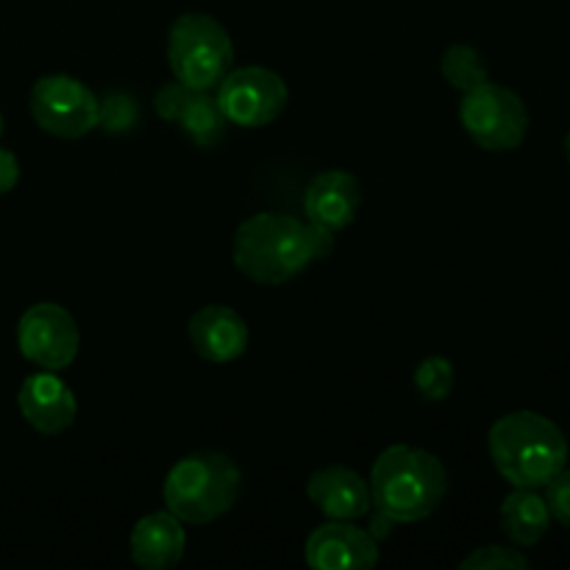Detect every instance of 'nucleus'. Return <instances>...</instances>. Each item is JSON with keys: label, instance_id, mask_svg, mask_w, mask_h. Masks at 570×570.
Masks as SVG:
<instances>
[{"label": "nucleus", "instance_id": "f257e3e1", "mask_svg": "<svg viewBox=\"0 0 570 570\" xmlns=\"http://www.w3.org/2000/svg\"><path fill=\"white\" fill-rule=\"evenodd\" d=\"M334 248V234L321 232L309 220L259 212L243 220L232 239L234 267L254 284L278 287L326 259Z\"/></svg>", "mask_w": 570, "mask_h": 570}, {"label": "nucleus", "instance_id": "f03ea898", "mask_svg": "<svg viewBox=\"0 0 570 570\" xmlns=\"http://www.w3.org/2000/svg\"><path fill=\"white\" fill-rule=\"evenodd\" d=\"M490 460L512 488L543 490L568 465L566 432L551 417L532 410L507 412L490 426Z\"/></svg>", "mask_w": 570, "mask_h": 570}, {"label": "nucleus", "instance_id": "7ed1b4c3", "mask_svg": "<svg viewBox=\"0 0 570 570\" xmlns=\"http://www.w3.org/2000/svg\"><path fill=\"white\" fill-rule=\"evenodd\" d=\"M371 499L393 523H417L432 515L449 493L445 465L426 449L390 445L371 468Z\"/></svg>", "mask_w": 570, "mask_h": 570}, {"label": "nucleus", "instance_id": "20e7f679", "mask_svg": "<svg viewBox=\"0 0 570 570\" xmlns=\"http://www.w3.org/2000/svg\"><path fill=\"white\" fill-rule=\"evenodd\" d=\"M243 471L237 462L217 451L187 454L167 471L161 499L167 512L189 527H206L226 515L239 499Z\"/></svg>", "mask_w": 570, "mask_h": 570}, {"label": "nucleus", "instance_id": "39448f33", "mask_svg": "<svg viewBox=\"0 0 570 570\" xmlns=\"http://www.w3.org/2000/svg\"><path fill=\"white\" fill-rule=\"evenodd\" d=\"M167 65L176 81L195 92H212L232 70L234 42L215 17L187 11L167 31Z\"/></svg>", "mask_w": 570, "mask_h": 570}, {"label": "nucleus", "instance_id": "423d86ee", "mask_svg": "<svg viewBox=\"0 0 570 570\" xmlns=\"http://www.w3.org/2000/svg\"><path fill=\"white\" fill-rule=\"evenodd\" d=\"M460 122L468 137L490 154L518 150L529 134V111L521 95L493 81L462 95Z\"/></svg>", "mask_w": 570, "mask_h": 570}, {"label": "nucleus", "instance_id": "0eeeda50", "mask_svg": "<svg viewBox=\"0 0 570 570\" xmlns=\"http://www.w3.org/2000/svg\"><path fill=\"white\" fill-rule=\"evenodd\" d=\"M31 117L42 131L59 139H81L98 128V95L78 78L53 72L31 87Z\"/></svg>", "mask_w": 570, "mask_h": 570}, {"label": "nucleus", "instance_id": "6e6552de", "mask_svg": "<svg viewBox=\"0 0 570 570\" xmlns=\"http://www.w3.org/2000/svg\"><path fill=\"white\" fill-rule=\"evenodd\" d=\"M215 98L232 126L265 128L287 109L289 89L271 67L248 65L228 70V76L217 83Z\"/></svg>", "mask_w": 570, "mask_h": 570}, {"label": "nucleus", "instance_id": "1a4fd4ad", "mask_svg": "<svg viewBox=\"0 0 570 570\" xmlns=\"http://www.w3.org/2000/svg\"><path fill=\"white\" fill-rule=\"evenodd\" d=\"M17 348L39 371H65L81 348L76 317L61 304H33L17 323Z\"/></svg>", "mask_w": 570, "mask_h": 570}, {"label": "nucleus", "instance_id": "9d476101", "mask_svg": "<svg viewBox=\"0 0 570 570\" xmlns=\"http://www.w3.org/2000/svg\"><path fill=\"white\" fill-rule=\"evenodd\" d=\"M379 562V540L354 521H326L306 538V566L315 570H367Z\"/></svg>", "mask_w": 570, "mask_h": 570}, {"label": "nucleus", "instance_id": "9b49d317", "mask_svg": "<svg viewBox=\"0 0 570 570\" xmlns=\"http://www.w3.org/2000/svg\"><path fill=\"white\" fill-rule=\"evenodd\" d=\"M17 406H20V415L26 417L28 426L33 432L45 434V438H56V434L67 432L78 415L76 393L53 371L31 373L20 384Z\"/></svg>", "mask_w": 570, "mask_h": 570}, {"label": "nucleus", "instance_id": "f8f14e48", "mask_svg": "<svg viewBox=\"0 0 570 570\" xmlns=\"http://www.w3.org/2000/svg\"><path fill=\"white\" fill-rule=\"evenodd\" d=\"M362 204V187L348 170H323L304 193V215L315 228L337 234L354 223Z\"/></svg>", "mask_w": 570, "mask_h": 570}, {"label": "nucleus", "instance_id": "ddd939ff", "mask_svg": "<svg viewBox=\"0 0 570 570\" xmlns=\"http://www.w3.org/2000/svg\"><path fill=\"white\" fill-rule=\"evenodd\" d=\"M187 334L195 354L206 362H215V365L239 360L250 340L245 317L223 304H206L204 309L195 312L189 317Z\"/></svg>", "mask_w": 570, "mask_h": 570}, {"label": "nucleus", "instance_id": "4468645a", "mask_svg": "<svg viewBox=\"0 0 570 570\" xmlns=\"http://www.w3.org/2000/svg\"><path fill=\"white\" fill-rule=\"evenodd\" d=\"M306 495L328 521H356L373 507L367 479L345 465H328L312 473Z\"/></svg>", "mask_w": 570, "mask_h": 570}, {"label": "nucleus", "instance_id": "2eb2a0df", "mask_svg": "<svg viewBox=\"0 0 570 570\" xmlns=\"http://www.w3.org/2000/svg\"><path fill=\"white\" fill-rule=\"evenodd\" d=\"M187 549L184 523L173 512H150L139 518L128 538L131 560L145 570H170L181 562Z\"/></svg>", "mask_w": 570, "mask_h": 570}, {"label": "nucleus", "instance_id": "dca6fc26", "mask_svg": "<svg viewBox=\"0 0 570 570\" xmlns=\"http://www.w3.org/2000/svg\"><path fill=\"white\" fill-rule=\"evenodd\" d=\"M551 521H554V518H551L546 495H540V490L515 488L504 501H501V532H504L507 540H510L512 546H518V549H532V546H538L540 540L549 534Z\"/></svg>", "mask_w": 570, "mask_h": 570}, {"label": "nucleus", "instance_id": "f3484780", "mask_svg": "<svg viewBox=\"0 0 570 570\" xmlns=\"http://www.w3.org/2000/svg\"><path fill=\"white\" fill-rule=\"evenodd\" d=\"M178 126L181 131L193 139L198 148H215L223 137H226V115L217 106V98L209 92H198L189 106L184 109V115L178 117Z\"/></svg>", "mask_w": 570, "mask_h": 570}, {"label": "nucleus", "instance_id": "a211bd4d", "mask_svg": "<svg viewBox=\"0 0 570 570\" xmlns=\"http://www.w3.org/2000/svg\"><path fill=\"white\" fill-rule=\"evenodd\" d=\"M440 72H443L445 81L456 89V92H471V89L482 87L484 81H490V70L484 56L479 53L473 45H451L449 50L440 59Z\"/></svg>", "mask_w": 570, "mask_h": 570}, {"label": "nucleus", "instance_id": "6ab92c4d", "mask_svg": "<svg viewBox=\"0 0 570 570\" xmlns=\"http://www.w3.org/2000/svg\"><path fill=\"white\" fill-rule=\"evenodd\" d=\"M139 122V104L122 89H109L98 98V128L106 134H128Z\"/></svg>", "mask_w": 570, "mask_h": 570}, {"label": "nucleus", "instance_id": "aec40b11", "mask_svg": "<svg viewBox=\"0 0 570 570\" xmlns=\"http://www.w3.org/2000/svg\"><path fill=\"white\" fill-rule=\"evenodd\" d=\"M412 382H415V390L421 393V399L445 401L456 382L454 365H451V360H445V356H429V360H423L421 365L415 367Z\"/></svg>", "mask_w": 570, "mask_h": 570}, {"label": "nucleus", "instance_id": "412c9836", "mask_svg": "<svg viewBox=\"0 0 570 570\" xmlns=\"http://www.w3.org/2000/svg\"><path fill=\"white\" fill-rule=\"evenodd\" d=\"M529 562L521 549H510V546H482V549L471 551L465 560L460 562L462 570H527Z\"/></svg>", "mask_w": 570, "mask_h": 570}, {"label": "nucleus", "instance_id": "4be33fe9", "mask_svg": "<svg viewBox=\"0 0 570 570\" xmlns=\"http://www.w3.org/2000/svg\"><path fill=\"white\" fill-rule=\"evenodd\" d=\"M195 89H189L187 83L181 81H167L165 87H159L154 98V109L156 115L161 117L165 122H178V117L184 115V109L189 106V100L195 98Z\"/></svg>", "mask_w": 570, "mask_h": 570}, {"label": "nucleus", "instance_id": "5701e85b", "mask_svg": "<svg viewBox=\"0 0 570 570\" xmlns=\"http://www.w3.org/2000/svg\"><path fill=\"white\" fill-rule=\"evenodd\" d=\"M546 504H549L551 518L562 527L570 529V468L566 465L549 484H546Z\"/></svg>", "mask_w": 570, "mask_h": 570}, {"label": "nucleus", "instance_id": "b1692460", "mask_svg": "<svg viewBox=\"0 0 570 570\" xmlns=\"http://www.w3.org/2000/svg\"><path fill=\"white\" fill-rule=\"evenodd\" d=\"M20 181V159L9 148H0V195L11 193Z\"/></svg>", "mask_w": 570, "mask_h": 570}, {"label": "nucleus", "instance_id": "393cba45", "mask_svg": "<svg viewBox=\"0 0 570 570\" xmlns=\"http://www.w3.org/2000/svg\"><path fill=\"white\" fill-rule=\"evenodd\" d=\"M562 150H566V159L570 161V131L566 134V142H562Z\"/></svg>", "mask_w": 570, "mask_h": 570}, {"label": "nucleus", "instance_id": "a878e982", "mask_svg": "<svg viewBox=\"0 0 570 570\" xmlns=\"http://www.w3.org/2000/svg\"><path fill=\"white\" fill-rule=\"evenodd\" d=\"M0 134H3V111H0Z\"/></svg>", "mask_w": 570, "mask_h": 570}]
</instances>
